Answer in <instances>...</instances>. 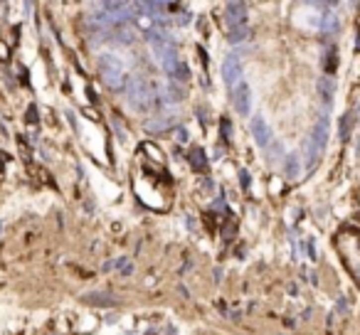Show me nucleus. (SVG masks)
<instances>
[{
  "label": "nucleus",
  "instance_id": "nucleus-6",
  "mask_svg": "<svg viewBox=\"0 0 360 335\" xmlns=\"http://www.w3.org/2000/svg\"><path fill=\"white\" fill-rule=\"evenodd\" d=\"M232 101H234V111L239 116H249V111H252V89L244 79L232 86Z\"/></svg>",
  "mask_w": 360,
  "mask_h": 335
},
{
  "label": "nucleus",
  "instance_id": "nucleus-2",
  "mask_svg": "<svg viewBox=\"0 0 360 335\" xmlns=\"http://www.w3.org/2000/svg\"><path fill=\"white\" fill-rule=\"evenodd\" d=\"M224 22H227V35L229 42L239 45L249 37V22H247V5L242 0H232L224 10Z\"/></svg>",
  "mask_w": 360,
  "mask_h": 335
},
{
  "label": "nucleus",
  "instance_id": "nucleus-26",
  "mask_svg": "<svg viewBox=\"0 0 360 335\" xmlns=\"http://www.w3.org/2000/svg\"><path fill=\"white\" fill-rule=\"evenodd\" d=\"M86 94H89V99H91V101H94V104H96V94H94V89H91V86H89V89H86Z\"/></svg>",
  "mask_w": 360,
  "mask_h": 335
},
{
  "label": "nucleus",
  "instance_id": "nucleus-7",
  "mask_svg": "<svg viewBox=\"0 0 360 335\" xmlns=\"http://www.w3.org/2000/svg\"><path fill=\"white\" fill-rule=\"evenodd\" d=\"M252 135H254V140H257V145H259L262 150L274 140V134H272L269 124H267L262 116H254V119H252Z\"/></svg>",
  "mask_w": 360,
  "mask_h": 335
},
{
  "label": "nucleus",
  "instance_id": "nucleus-23",
  "mask_svg": "<svg viewBox=\"0 0 360 335\" xmlns=\"http://www.w3.org/2000/svg\"><path fill=\"white\" fill-rule=\"evenodd\" d=\"M239 180H242V188H244V190H249V173H247L244 168L239 170Z\"/></svg>",
  "mask_w": 360,
  "mask_h": 335
},
{
  "label": "nucleus",
  "instance_id": "nucleus-15",
  "mask_svg": "<svg viewBox=\"0 0 360 335\" xmlns=\"http://www.w3.org/2000/svg\"><path fill=\"white\" fill-rule=\"evenodd\" d=\"M170 126H173V119H170V116H163V114H160V119H153V121L145 124V129L153 131V134H158V131H168Z\"/></svg>",
  "mask_w": 360,
  "mask_h": 335
},
{
  "label": "nucleus",
  "instance_id": "nucleus-22",
  "mask_svg": "<svg viewBox=\"0 0 360 335\" xmlns=\"http://www.w3.org/2000/svg\"><path fill=\"white\" fill-rule=\"evenodd\" d=\"M10 60V47L5 42H0V62H7Z\"/></svg>",
  "mask_w": 360,
  "mask_h": 335
},
{
  "label": "nucleus",
  "instance_id": "nucleus-20",
  "mask_svg": "<svg viewBox=\"0 0 360 335\" xmlns=\"http://www.w3.org/2000/svg\"><path fill=\"white\" fill-rule=\"evenodd\" d=\"M144 150L148 153V155H150V158H153V160H155V163H160V160H163V153H160V150H158L153 143H145Z\"/></svg>",
  "mask_w": 360,
  "mask_h": 335
},
{
  "label": "nucleus",
  "instance_id": "nucleus-17",
  "mask_svg": "<svg viewBox=\"0 0 360 335\" xmlns=\"http://www.w3.org/2000/svg\"><path fill=\"white\" fill-rule=\"evenodd\" d=\"M336 30H338V17L333 12H326L323 15V22H321V32L323 35H333Z\"/></svg>",
  "mask_w": 360,
  "mask_h": 335
},
{
  "label": "nucleus",
  "instance_id": "nucleus-12",
  "mask_svg": "<svg viewBox=\"0 0 360 335\" xmlns=\"http://www.w3.org/2000/svg\"><path fill=\"white\" fill-rule=\"evenodd\" d=\"M188 158H190V165H193L195 170H200V173H205V170H208V155H205V150H203V148H193Z\"/></svg>",
  "mask_w": 360,
  "mask_h": 335
},
{
  "label": "nucleus",
  "instance_id": "nucleus-28",
  "mask_svg": "<svg viewBox=\"0 0 360 335\" xmlns=\"http://www.w3.org/2000/svg\"><path fill=\"white\" fill-rule=\"evenodd\" d=\"M326 5H338V0H326Z\"/></svg>",
  "mask_w": 360,
  "mask_h": 335
},
{
  "label": "nucleus",
  "instance_id": "nucleus-24",
  "mask_svg": "<svg viewBox=\"0 0 360 335\" xmlns=\"http://www.w3.org/2000/svg\"><path fill=\"white\" fill-rule=\"evenodd\" d=\"M175 138H178L180 143H185V140H188V131H185V129H178V134H175Z\"/></svg>",
  "mask_w": 360,
  "mask_h": 335
},
{
  "label": "nucleus",
  "instance_id": "nucleus-8",
  "mask_svg": "<svg viewBox=\"0 0 360 335\" xmlns=\"http://www.w3.org/2000/svg\"><path fill=\"white\" fill-rule=\"evenodd\" d=\"M222 79H224V84L229 89L242 81V62L237 57H227L224 60V65H222Z\"/></svg>",
  "mask_w": 360,
  "mask_h": 335
},
{
  "label": "nucleus",
  "instance_id": "nucleus-19",
  "mask_svg": "<svg viewBox=\"0 0 360 335\" xmlns=\"http://www.w3.org/2000/svg\"><path fill=\"white\" fill-rule=\"evenodd\" d=\"M219 131H222V140L229 143V138H232V126H229L227 119H219Z\"/></svg>",
  "mask_w": 360,
  "mask_h": 335
},
{
  "label": "nucleus",
  "instance_id": "nucleus-25",
  "mask_svg": "<svg viewBox=\"0 0 360 335\" xmlns=\"http://www.w3.org/2000/svg\"><path fill=\"white\" fill-rule=\"evenodd\" d=\"M20 79H22V84H25V86L30 84V81H27V69H22V71H20Z\"/></svg>",
  "mask_w": 360,
  "mask_h": 335
},
{
  "label": "nucleus",
  "instance_id": "nucleus-1",
  "mask_svg": "<svg viewBox=\"0 0 360 335\" xmlns=\"http://www.w3.org/2000/svg\"><path fill=\"white\" fill-rule=\"evenodd\" d=\"M333 244H336L338 254L343 257V264L351 271V276L360 283V229H356V227H343L333 237Z\"/></svg>",
  "mask_w": 360,
  "mask_h": 335
},
{
  "label": "nucleus",
  "instance_id": "nucleus-13",
  "mask_svg": "<svg viewBox=\"0 0 360 335\" xmlns=\"http://www.w3.org/2000/svg\"><path fill=\"white\" fill-rule=\"evenodd\" d=\"M351 131H353V111H348V114H343L338 119V135H341V140H351Z\"/></svg>",
  "mask_w": 360,
  "mask_h": 335
},
{
  "label": "nucleus",
  "instance_id": "nucleus-9",
  "mask_svg": "<svg viewBox=\"0 0 360 335\" xmlns=\"http://www.w3.org/2000/svg\"><path fill=\"white\" fill-rule=\"evenodd\" d=\"M81 301L89 303V306H101V308H111L119 303V298L109 291H89V293H81Z\"/></svg>",
  "mask_w": 360,
  "mask_h": 335
},
{
  "label": "nucleus",
  "instance_id": "nucleus-16",
  "mask_svg": "<svg viewBox=\"0 0 360 335\" xmlns=\"http://www.w3.org/2000/svg\"><path fill=\"white\" fill-rule=\"evenodd\" d=\"M264 153H267V158H269L272 163H279V160L284 158V145H282L279 140H272V143L264 148Z\"/></svg>",
  "mask_w": 360,
  "mask_h": 335
},
{
  "label": "nucleus",
  "instance_id": "nucleus-4",
  "mask_svg": "<svg viewBox=\"0 0 360 335\" xmlns=\"http://www.w3.org/2000/svg\"><path fill=\"white\" fill-rule=\"evenodd\" d=\"M153 94L155 91H153L150 81H145L141 76H134L126 81V96L136 111H148L153 106Z\"/></svg>",
  "mask_w": 360,
  "mask_h": 335
},
{
  "label": "nucleus",
  "instance_id": "nucleus-11",
  "mask_svg": "<svg viewBox=\"0 0 360 335\" xmlns=\"http://www.w3.org/2000/svg\"><path fill=\"white\" fill-rule=\"evenodd\" d=\"M284 170H287V178L288 180H298L301 178V158H298V153H291L284 158Z\"/></svg>",
  "mask_w": 360,
  "mask_h": 335
},
{
  "label": "nucleus",
  "instance_id": "nucleus-3",
  "mask_svg": "<svg viewBox=\"0 0 360 335\" xmlns=\"http://www.w3.org/2000/svg\"><path fill=\"white\" fill-rule=\"evenodd\" d=\"M326 143H328V119L321 116L318 124L313 126L311 135H308V140H306V168L308 170H313L316 163L321 160V155L326 150Z\"/></svg>",
  "mask_w": 360,
  "mask_h": 335
},
{
  "label": "nucleus",
  "instance_id": "nucleus-30",
  "mask_svg": "<svg viewBox=\"0 0 360 335\" xmlns=\"http://www.w3.org/2000/svg\"><path fill=\"white\" fill-rule=\"evenodd\" d=\"M2 2H5V0H2Z\"/></svg>",
  "mask_w": 360,
  "mask_h": 335
},
{
  "label": "nucleus",
  "instance_id": "nucleus-27",
  "mask_svg": "<svg viewBox=\"0 0 360 335\" xmlns=\"http://www.w3.org/2000/svg\"><path fill=\"white\" fill-rule=\"evenodd\" d=\"M356 50L360 52V30H358V35H356Z\"/></svg>",
  "mask_w": 360,
  "mask_h": 335
},
{
  "label": "nucleus",
  "instance_id": "nucleus-10",
  "mask_svg": "<svg viewBox=\"0 0 360 335\" xmlns=\"http://www.w3.org/2000/svg\"><path fill=\"white\" fill-rule=\"evenodd\" d=\"M318 96H321L323 109L328 111V109H331V104H333V96H336V81H333L331 76L318 79Z\"/></svg>",
  "mask_w": 360,
  "mask_h": 335
},
{
  "label": "nucleus",
  "instance_id": "nucleus-21",
  "mask_svg": "<svg viewBox=\"0 0 360 335\" xmlns=\"http://www.w3.org/2000/svg\"><path fill=\"white\" fill-rule=\"evenodd\" d=\"M25 119H27V124H37V106H30L27 114H25Z\"/></svg>",
  "mask_w": 360,
  "mask_h": 335
},
{
  "label": "nucleus",
  "instance_id": "nucleus-14",
  "mask_svg": "<svg viewBox=\"0 0 360 335\" xmlns=\"http://www.w3.org/2000/svg\"><path fill=\"white\" fill-rule=\"evenodd\" d=\"M323 69H326V74H328V76H331V74H336V69H338V47H336V45H331V47H328Z\"/></svg>",
  "mask_w": 360,
  "mask_h": 335
},
{
  "label": "nucleus",
  "instance_id": "nucleus-29",
  "mask_svg": "<svg viewBox=\"0 0 360 335\" xmlns=\"http://www.w3.org/2000/svg\"><path fill=\"white\" fill-rule=\"evenodd\" d=\"M358 158H360V140H358Z\"/></svg>",
  "mask_w": 360,
  "mask_h": 335
},
{
  "label": "nucleus",
  "instance_id": "nucleus-18",
  "mask_svg": "<svg viewBox=\"0 0 360 335\" xmlns=\"http://www.w3.org/2000/svg\"><path fill=\"white\" fill-rule=\"evenodd\" d=\"M114 268H119V271H121V276H131V273H134V264H131L126 257L114 259Z\"/></svg>",
  "mask_w": 360,
  "mask_h": 335
},
{
  "label": "nucleus",
  "instance_id": "nucleus-5",
  "mask_svg": "<svg viewBox=\"0 0 360 335\" xmlns=\"http://www.w3.org/2000/svg\"><path fill=\"white\" fill-rule=\"evenodd\" d=\"M99 74H101V79H104V84H106L109 89H114V91L126 89L121 62H119L114 55H101V57H99Z\"/></svg>",
  "mask_w": 360,
  "mask_h": 335
}]
</instances>
